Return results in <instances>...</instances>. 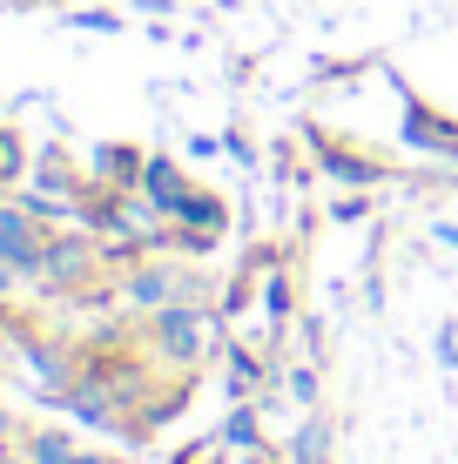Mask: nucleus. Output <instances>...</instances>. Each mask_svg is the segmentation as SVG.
Segmentation results:
<instances>
[{
  "label": "nucleus",
  "mask_w": 458,
  "mask_h": 464,
  "mask_svg": "<svg viewBox=\"0 0 458 464\" xmlns=\"http://www.w3.org/2000/svg\"><path fill=\"white\" fill-rule=\"evenodd\" d=\"M210 343H216V330H210V316H202L196 303H162V310L149 316V350L162 363H196Z\"/></svg>",
  "instance_id": "1"
},
{
  "label": "nucleus",
  "mask_w": 458,
  "mask_h": 464,
  "mask_svg": "<svg viewBox=\"0 0 458 464\" xmlns=\"http://www.w3.org/2000/svg\"><path fill=\"white\" fill-rule=\"evenodd\" d=\"M404 141L424 155H445V162H458V115H445V108L418 102V94H404Z\"/></svg>",
  "instance_id": "2"
},
{
  "label": "nucleus",
  "mask_w": 458,
  "mask_h": 464,
  "mask_svg": "<svg viewBox=\"0 0 458 464\" xmlns=\"http://www.w3.org/2000/svg\"><path fill=\"white\" fill-rule=\"evenodd\" d=\"M310 141H317V169L337 175V182H351V188H371V182L391 175V162H377V155L357 149V141H337V135H310Z\"/></svg>",
  "instance_id": "3"
},
{
  "label": "nucleus",
  "mask_w": 458,
  "mask_h": 464,
  "mask_svg": "<svg viewBox=\"0 0 458 464\" xmlns=\"http://www.w3.org/2000/svg\"><path fill=\"white\" fill-rule=\"evenodd\" d=\"M176 222L189 229V249H210L216 236L229 229V209H223V196H210V188H189L182 209H176Z\"/></svg>",
  "instance_id": "4"
},
{
  "label": "nucleus",
  "mask_w": 458,
  "mask_h": 464,
  "mask_svg": "<svg viewBox=\"0 0 458 464\" xmlns=\"http://www.w3.org/2000/svg\"><path fill=\"white\" fill-rule=\"evenodd\" d=\"M189 188H196V182H189V175H182L176 162L149 155V169H141V196H149V202H155V209H162L169 222H176V209H182V196H189Z\"/></svg>",
  "instance_id": "5"
},
{
  "label": "nucleus",
  "mask_w": 458,
  "mask_h": 464,
  "mask_svg": "<svg viewBox=\"0 0 458 464\" xmlns=\"http://www.w3.org/2000/svg\"><path fill=\"white\" fill-rule=\"evenodd\" d=\"M88 263H94V249H88V243H74V236L47 243V256H41V269H47V276H61V283H68V276H82Z\"/></svg>",
  "instance_id": "6"
},
{
  "label": "nucleus",
  "mask_w": 458,
  "mask_h": 464,
  "mask_svg": "<svg viewBox=\"0 0 458 464\" xmlns=\"http://www.w3.org/2000/svg\"><path fill=\"white\" fill-rule=\"evenodd\" d=\"M257 383H263V363L249 357V350H229V391H236V397H249Z\"/></svg>",
  "instance_id": "7"
},
{
  "label": "nucleus",
  "mask_w": 458,
  "mask_h": 464,
  "mask_svg": "<svg viewBox=\"0 0 458 464\" xmlns=\"http://www.w3.org/2000/svg\"><path fill=\"white\" fill-rule=\"evenodd\" d=\"M34 464H74V444L54 438V430H41V438H34Z\"/></svg>",
  "instance_id": "8"
},
{
  "label": "nucleus",
  "mask_w": 458,
  "mask_h": 464,
  "mask_svg": "<svg viewBox=\"0 0 458 464\" xmlns=\"http://www.w3.org/2000/svg\"><path fill=\"white\" fill-rule=\"evenodd\" d=\"M223 438H229V444H243V451H249V444H257V438H263V430H257V411H236V418H229V430H223Z\"/></svg>",
  "instance_id": "9"
},
{
  "label": "nucleus",
  "mask_w": 458,
  "mask_h": 464,
  "mask_svg": "<svg viewBox=\"0 0 458 464\" xmlns=\"http://www.w3.org/2000/svg\"><path fill=\"white\" fill-rule=\"evenodd\" d=\"M14 175H21V141L0 128V182H14Z\"/></svg>",
  "instance_id": "10"
},
{
  "label": "nucleus",
  "mask_w": 458,
  "mask_h": 464,
  "mask_svg": "<svg viewBox=\"0 0 458 464\" xmlns=\"http://www.w3.org/2000/svg\"><path fill=\"white\" fill-rule=\"evenodd\" d=\"M270 316H290V283H283V276L270 283Z\"/></svg>",
  "instance_id": "11"
},
{
  "label": "nucleus",
  "mask_w": 458,
  "mask_h": 464,
  "mask_svg": "<svg viewBox=\"0 0 458 464\" xmlns=\"http://www.w3.org/2000/svg\"><path fill=\"white\" fill-rule=\"evenodd\" d=\"M176 464H216V444H196V451H182Z\"/></svg>",
  "instance_id": "12"
},
{
  "label": "nucleus",
  "mask_w": 458,
  "mask_h": 464,
  "mask_svg": "<svg viewBox=\"0 0 458 464\" xmlns=\"http://www.w3.org/2000/svg\"><path fill=\"white\" fill-rule=\"evenodd\" d=\"M438 357H445V363H458V330H445V337H438Z\"/></svg>",
  "instance_id": "13"
},
{
  "label": "nucleus",
  "mask_w": 458,
  "mask_h": 464,
  "mask_svg": "<svg viewBox=\"0 0 458 464\" xmlns=\"http://www.w3.org/2000/svg\"><path fill=\"white\" fill-rule=\"evenodd\" d=\"M74 464H108V458H82V451H74Z\"/></svg>",
  "instance_id": "14"
}]
</instances>
